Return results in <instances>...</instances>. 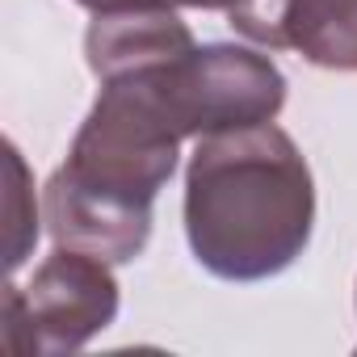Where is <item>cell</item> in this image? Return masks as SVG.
<instances>
[{
	"instance_id": "obj_1",
	"label": "cell",
	"mask_w": 357,
	"mask_h": 357,
	"mask_svg": "<svg viewBox=\"0 0 357 357\" xmlns=\"http://www.w3.org/2000/svg\"><path fill=\"white\" fill-rule=\"evenodd\" d=\"M286 76L269 55L231 43L101 76V93L47 181V227L59 248L135 261L151 240V202L176 168V147L215 130L273 122Z\"/></svg>"
},
{
	"instance_id": "obj_2",
	"label": "cell",
	"mask_w": 357,
	"mask_h": 357,
	"mask_svg": "<svg viewBox=\"0 0 357 357\" xmlns=\"http://www.w3.org/2000/svg\"><path fill=\"white\" fill-rule=\"evenodd\" d=\"M315 185L294 139L273 126L202 135L185 172V236L223 282H265L311 244Z\"/></svg>"
},
{
	"instance_id": "obj_3",
	"label": "cell",
	"mask_w": 357,
	"mask_h": 357,
	"mask_svg": "<svg viewBox=\"0 0 357 357\" xmlns=\"http://www.w3.org/2000/svg\"><path fill=\"white\" fill-rule=\"evenodd\" d=\"M118 315V282L109 261L55 248L30 286H5V349L9 353H72L105 332Z\"/></svg>"
},
{
	"instance_id": "obj_4",
	"label": "cell",
	"mask_w": 357,
	"mask_h": 357,
	"mask_svg": "<svg viewBox=\"0 0 357 357\" xmlns=\"http://www.w3.org/2000/svg\"><path fill=\"white\" fill-rule=\"evenodd\" d=\"M227 17L261 47H290L315 68L357 72V0H248Z\"/></svg>"
},
{
	"instance_id": "obj_5",
	"label": "cell",
	"mask_w": 357,
	"mask_h": 357,
	"mask_svg": "<svg viewBox=\"0 0 357 357\" xmlns=\"http://www.w3.org/2000/svg\"><path fill=\"white\" fill-rule=\"evenodd\" d=\"M9 168H13V190H9V273H13V269H22L30 244L38 240V219H34V206L26 211V202H34V194L26 185V164L13 143H9Z\"/></svg>"
},
{
	"instance_id": "obj_6",
	"label": "cell",
	"mask_w": 357,
	"mask_h": 357,
	"mask_svg": "<svg viewBox=\"0 0 357 357\" xmlns=\"http://www.w3.org/2000/svg\"><path fill=\"white\" fill-rule=\"evenodd\" d=\"M155 9H223V13H236L248 0H151Z\"/></svg>"
},
{
	"instance_id": "obj_7",
	"label": "cell",
	"mask_w": 357,
	"mask_h": 357,
	"mask_svg": "<svg viewBox=\"0 0 357 357\" xmlns=\"http://www.w3.org/2000/svg\"><path fill=\"white\" fill-rule=\"evenodd\" d=\"M76 5L93 9V13H135V9H155L151 0H76Z\"/></svg>"
}]
</instances>
